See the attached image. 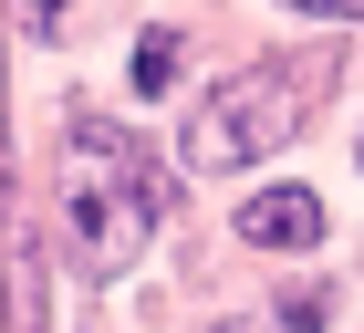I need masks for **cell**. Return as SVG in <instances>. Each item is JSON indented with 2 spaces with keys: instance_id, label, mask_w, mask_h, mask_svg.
I'll return each instance as SVG.
<instances>
[{
  "instance_id": "obj_2",
  "label": "cell",
  "mask_w": 364,
  "mask_h": 333,
  "mask_svg": "<svg viewBox=\"0 0 364 333\" xmlns=\"http://www.w3.org/2000/svg\"><path fill=\"white\" fill-rule=\"evenodd\" d=\"M302 125V94H291V73H271V63H250V73H229L219 94H198L188 136H177V157L208 166V177H229V166H260L281 136Z\"/></svg>"
},
{
  "instance_id": "obj_4",
  "label": "cell",
  "mask_w": 364,
  "mask_h": 333,
  "mask_svg": "<svg viewBox=\"0 0 364 333\" xmlns=\"http://www.w3.org/2000/svg\"><path fill=\"white\" fill-rule=\"evenodd\" d=\"M167 73H177V31H146L136 42V94H156Z\"/></svg>"
},
{
  "instance_id": "obj_3",
  "label": "cell",
  "mask_w": 364,
  "mask_h": 333,
  "mask_svg": "<svg viewBox=\"0 0 364 333\" xmlns=\"http://www.w3.org/2000/svg\"><path fill=\"white\" fill-rule=\"evenodd\" d=\"M240 240H260V250H312V240H323V198H312V188H260V198H240Z\"/></svg>"
},
{
  "instance_id": "obj_5",
  "label": "cell",
  "mask_w": 364,
  "mask_h": 333,
  "mask_svg": "<svg viewBox=\"0 0 364 333\" xmlns=\"http://www.w3.org/2000/svg\"><path fill=\"white\" fill-rule=\"evenodd\" d=\"M291 11H323V21H364V0H291Z\"/></svg>"
},
{
  "instance_id": "obj_1",
  "label": "cell",
  "mask_w": 364,
  "mask_h": 333,
  "mask_svg": "<svg viewBox=\"0 0 364 333\" xmlns=\"http://www.w3.org/2000/svg\"><path fill=\"white\" fill-rule=\"evenodd\" d=\"M146 229H156L146 157L125 136H105V125H73V146H63V240H73V260L94 281H114L146 250Z\"/></svg>"
},
{
  "instance_id": "obj_6",
  "label": "cell",
  "mask_w": 364,
  "mask_h": 333,
  "mask_svg": "<svg viewBox=\"0 0 364 333\" xmlns=\"http://www.w3.org/2000/svg\"><path fill=\"white\" fill-rule=\"evenodd\" d=\"M21 21L31 31H63V0H21Z\"/></svg>"
}]
</instances>
